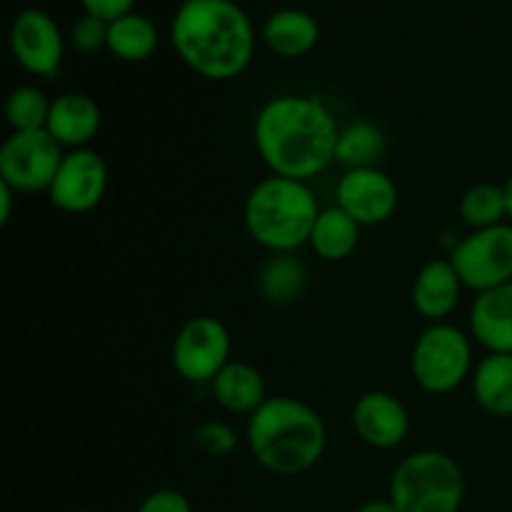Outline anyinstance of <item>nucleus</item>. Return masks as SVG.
<instances>
[{
  "label": "nucleus",
  "mask_w": 512,
  "mask_h": 512,
  "mask_svg": "<svg viewBox=\"0 0 512 512\" xmlns=\"http://www.w3.org/2000/svg\"><path fill=\"white\" fill-rule=\"evenodd\" d=\"M335 198L358 225L385 223L400 203L398 185L380 168L348 170L335 188Z\"/></svg>",
  "instance_id": "obj_12"
},
{
  "label": "nucleus",
  "mask_w": 512,
  "mask_h": 512,
  "mask_svg": "<svg viewBox=\"0 0 512 512\" xmlns=\"http://www.w3.org/2000/svg\"><path fill=\"white\" fill-rule=\"evenodd\" d=\"M320 215L318 198L308 183L293 178H265L245 200V225L253 240L273 253H293L310 243Z\"/></svg>",
  "instance_id": "obj_4"
},
{
  "label": "nucleus",
  "mask_w": 512,
  "mask_h": 512,
  "mask_svg": "<svg viewBox=\"0 0 512 512\" xmlns=\"http://www.w3.org/2000/svg\"><path fill=\"white\" fill-rule=\"evenodd\" d=\"M63 158V145L48 130L10 133L0 148V180L15 193L50 190Z\"/></svg>",
  "instance_id": "obj_7"
},
{
  "label": "nucleus",
  "mask_w": 512,
  "mask_h": 512,
  "mask_svg": "<svg viewBox=\"0 0 512 512\" xmlns=\"http://www.w3.org/2000/svg\"><path fill=\"white\" fill-rule=\"evenodd\" d=\"M193 440L203 453L215 455V458H225V455H230L238 448V435H235V430L225 423H215V420L200 425L195 430Z\"/></svg>",
  "instance_id": "obj_26"
},
{
  "label": "nucleus",
  "mask_w": 512,
  "mask_h": 512,
  "mask_svg": "<svg viewBox=\"0 0 512 512\" xmlns=\"http://www.w3.org/2000/svg\"><path fill=\"white\" fill-rule=\"evenodd\" d=\"M338 123L313 95H278L255 118V145L273 175L308 183L335 160Z\"/></svg>",
  "instance_id": "obj_1"
},
{
  "label": "nucleus",
  "mask_w": 512,
  "mask_h": 512,
  "mask_svg": "<svg viewBox=\"0 0 512 512\" xmlns=\"http://www.w3.org/2000/svg\"><path fill=\"white\" fill-rule=\"evenodd\" d=\"M458 270L450 260H430L420 268L413 283V305L430 323H443L460 303Z\"/></svg>",
  "instance_id": "obj_15"
},
{
  "label": "nucleus",
  "mask_w": 512,
  "mask_h": 512,
  "mask_svg": "<svg viewBox=\"0 0 512 512\" xmlns=\"http://www.w3.org/2000/svg\"><path fill=\"white\" fill-rule=\"evenodd\" d=\"M138 512H193V508H190V500L185 498L180 490L163 488L150 493L148 498L140 503Z\"/></svg>",
  "instance_id": "obj_28"
},
{
  "label": "nucleus",
  "mask_w": 512,
  "mask_h": 512,
  "mask_svg": "<svg viewBox=\"0 0 512 512\" xmlns=\"http://www.w3.org/2000/svg\"><path fill=\"white\" fill-rule=\"evenodd\" d=\"M13 195L15 190L0 180V225L10 223V215H13Z\"/></svg>",
  "instance_id": "obj_30"
},
{
  "label": "nucleus",
  "mask_w": 512,
  "mask_h": 512,
  "mask_svg": "<svg viewBox=\"0 0 512 512\" xmlns=\"http://www.w3.org/2000/svg\"><path fill=\"white\" fill-rule=\"evenodd\" d=\"M463 498V470L440 450L408 455L390 480V500L398 512H460Z\"/></svg>",
  "instance_id": "obj_5"
},
{
  "label": "nucleus",
  "mask_w": 512,
  "mask_h": 512,
  "mask_svg": "<svg viewBox=\"0 0 512 512\" xmlns=\"http://www.w3.org/2000/svg\"><path fill=\"white\" fill-rule=\"evenodd\" d=\"M360 228L363 225L355 223L340 205L320 210L318 220L310 233V248L315 255H320L328 263H338V260L350 258L360 243Z\"/></svg>",
  "instance_id": "obj_20"
},
{
  "label": "nucleus",
  "mask_w": 512,
  "mask_h": 512,
  "mask_svg": "<svg viewBox=\"0 0 512 512\" xmlns=\"http://www.w3.org/2000/svg\"><path fill=\"white\" fill-rule=\"evenodd\" d=\"M305 288V265L290 253H280L260 273V293L268 303H293Z\"/></svg>",
  "instance_id": "obj_23"
},
{
  "label": "nucleus",
  "mask_w": 512,
  "mask_h": 512,
  "mask_svg": "<svg viewBox=\"0 0 512 512\" xmlns=\"http://www.w3.org/2000/svg\"><path fill=\"white\" fill-rule=\"evenodd\" d=\"M170 43L203 78L233 80L253 60L255 28L233 0H183L170 23Z\"/></svg>",
  "instance_id": "obj_2"
},
{
  "label": "nucleus",
  "mask_w": 512,
  "mask_h": 512,
  "mask_svg": "<svg viewBox=\"0 0 512 512\" xmlns=\"http://www.w3.org/2000/svg\"><path fill=\"white\" fill-rule=\"evenodd\" d=\"M460 215L475 230L493 228L508 218V203H505V190L493 183L473 185L460 200Z\"/></svg>",
  "instance_id": "obj_25"
},
{
  "label": "nucleus",
  "mask_w": 512,
  "mask_h": 512,
  "mask_svg": "<svg viewBox=\"0 0 512 512\" xmlns=\"http://www.w3.org/2000/svg\"><path fill=\"white\" fill-rule=\"evenodd\" d=\"M80 512H98V510H80Z\"/></svg>",
  "instance_id": "obj_33"
},
{
  "label": "nucleus",
  "mask_w": 512,
  "mask_h": 512,
  "mask_svg": "<svg viewBox=\"0 0 512 512\" xmlns=\"http://www.w3.org/2000/svg\"><path fill=\"white\" fill-rule=\"evenodd\" d=\"M503 190H505V203H508V218L512 220V175L508 180H505Z\"/></svg>",
  "instance_id": "obj_32"
},
{
  "label": "nucleus",
  "mask_w": 512,
  "mask_h": 512,
  "mask_svg": "<svg viewBox=\"0 0 512 512\" xmlns=\"http://www.w3.org/2000/svg\"><path fill=\"white\" fill-rule=\"evenodd\" d=\"M85 13L95 15V18L113 23V20L123 18V15L133 13L135 0H80Z\"/></svg>",
  "instance_id": "obj_29"
},
{
  "label": "nucleus",
  "mask_w": 512,
  "mask_h": 512,
  "mask_svg": "<svg viewBox=\"0 0 512 512\" xmlns=\"http://www.w3.org/2000/svg\"><path fill=\"white\" fill-rule=\"evenodd\" d=\"M385 135L378 125L365 123H350L340 130L338 145H335V160L353 168H378L380 158L385 155Z\"/></svg>",
  "instance_id": "obj_22"
},
{
  "label": "nucleus",
  "mask_w": 512,
  "mask_h": 512,
  "mask_svg": "<svg viewBox=\"0 0 512 512\" xmlns=\"http://www.w3.org/2000/svg\"><path fill=\"white\" fill-rule=\"evenodd\" d=\"M358 512H398V508L393 505V500H368L365 505H360Z\"/></svg>",
  "instance_id": "obj_31"
},
{
  "label": "nucleus",
  "mask_w": 512,
  "mask_h": 512,
  "mask_svg": "<svg viewBox=\"0 0 512 512\" xmlns=\"http://www.w3.org/2000/svg\"><path fill=\"white\" fill-rule=\"evenodd\" d=\"M470 330L488 353H512V283L478 293L470 308Z\"/></svg>",
  "instance_id": "obj_16"
},
{
  "label": "nucleus",
  "mask_w": 512,
  "mask_h": 512,
  "mask_svg": "<svg viewBox=\"0 0 512 512\" xmlns=\"http://www.w3.org/2000/svg\"><path fill=\"white\" fill-rule=\"evenodd\" d=\"M48 95L35 85H20L5 100V118L13 133H28V130H45L50 118Z\"/></svg>",
  "instance_id": "obj_24"
},
{
  "label": "nucleus",
  "mask_w": 512,
  "mask_h": 512,
  "mask_svg": "<svg viewBox=\"0 0 512 512\" xmlns=\"http://www.w3.org/2000/svg\"><path fill=\"white\" fill-rule=\"evenodd\" d=\"M263 40L280 58H303L318 45L320 25L300 8H280L265 20Z\"/></svg>",
  "instance_id": "obj_17"
},
{
  "label": "nucleus",
  "mask_w": 512,
  "mask_h": 512,
  "mask_svg": "<svg viewBox=\"0 0 512 512\" xmlns=\"http://www.w3.org/2000/svg\"><path fill=\"white\" fill-rule=\"evenodd\" d=\"M473 365V345L460 328L433 323L415 340L410 370L415 383L433 395L453 393L460 388Z\"/></svg>",
  "instance_id": "obj_6"
},
{
  "label": "nucleus",
  "mask_w": 512,
  "mask_h": 512,
  "mask_svg": "<svg viewBox=\"0 0 512 512\" xmlns=\"http://www.w3.org/2000/svg\"><path fill=\"white\" fill-rule=\"evenodd\" d=\"M10 50L28 73L55 78L63 65L65 40L53 15L40 8H25L10 25Z\"/></svg>",
  "instance_id": "obj_10"
},
{
  "label": "nucleus",
  "mask_w": 512,
  "mask_h": 512,
  "mask_svg": "<svg viewBox=\"0 0 512 512\" xmlns=\"http://www.w3.org/2000/svg\"><path fill=\"white\" fill-rule=\"evenodd\" d=\"M108 25L105 20L95 18V15L83 13L70 28V40H73L75 50L80 53H98V50L108 48Z\"/></svg>",
  "instance_id": "obj_27"
},
{
  "label": "nucleus",
  "mask_w": 512,
  "mask_h": 512,
  "mask_svg": "<svg viewBox=\"0 0 512 512\" xmlns=\"http://www.w3.org/2000/svg\"><path fill=\"white\" fill-rule=\"evenodd\" d=\"M230 363V333L210 315L188 320L175 335L173 368L188 383H213Z\"/></svg>",
  "instance_id": "obj_9"
},
{
  "label": "nucleus",
  "mask_w": 512,
  "mask_h": 512,
  "mask_svg": "<svg viewBox=\"0 0 512 512\" xmlns=\"http://www.w3.org/2000/svg\"><path fill=\"white\" fill-rule=\"evenodd\" d=\"M160 33L150 18L128 13L108 25V50L125 63H143L158 50Z\"/></svg>",
  "instance_id": "obj_21"
},
{
  "label": "nucleus",
  "mask_w": 512,
  "mask_h": 512,
  "mask_svg": "<svg viewBox=\"0 0 512 512\" xmlns=\"http://www.w3.org/2000/svg\"><path fill=\"white\" fill-rule=\"evenodd\" d=\"M328 430L303 400L268 398L248 420V448L268 473L293 478L308 473L325 453Z\"/></svg>",
  "instance_id": "obj_3"
},
{
  "label": "nucleus",
  "mask_w": 512,
  "mask_h": 512,
  "mask_svg": "<svg viewBox=\"0 0 512 512\" xmlns=\"http://www.w3.org/2000/svg\"><path fill=\"white\" fill-rule=\"evenodd\" d=\"M473 395L485 413L512 418V353H488L473 370Z\"/></svg>",
  "instance_id": "obj_19"
},
{
  "label": "nucleus",
  "mask_w": 512,
  "mask_h": 512,
  "mask_svg": "<svg viewBox=\"0 0 512 512\" xmlns=\"http://www.w3.org/2000/svg\"><path fill=\"white\" fill-rule=\"evenodd\" d=\"M103 125L100 105L90 95L70 90L58 95L50 105V118L45 130L58 140L63 148H85L98 135Z\"/></svg>",
  "instance_id": "obj_14"
},
{
  "label": "nucleus",
  "mask_w": 512,
  "mask_h": 512,
  "mask_svg": "<svg viewBox=\"0 0 512 512\" xmlns=\"http://www.w3.org/2000/svg\"><path fill=\"white\" fill-rule=\"evenodd\" d=\"M353 428L360 440L373 448H398L410 430V418L405 405L385 390L360 395L353 405Z\"/></svg>",
  "instance_id": "obj_13"
},
{
  "label": "nucleus",
  "mask_w": 512,
  "mask_h": 512,
  "mask_svg": "<svg viewBox=\"0 0 512 512\" xmlns=\"http://www.w3.org/2000/svg\"><path fill=\"white\" fill-rule=\"evenodd\" d=\"M450 263L475 293L512 283V225L500 223L470 233L455 245Z\"/></svg>",
  "instance_id": "obj_8"
},
{
  "label": "nucleus",
  "mask_w": 512,
  "mask_h": 512,
  "mask_svg": "<svg viewBox=\"0 0 512 512\" xmlns=\"http://www.w3.org/2000/svg\"><path fill=\"white\" fill-rule=\"evenodd\" d=\"M108 190V165L100 153L75 148L60 163L58 175L48 190L50 203L63 213H90L98 208Z\"/></svg>",
  "instance_id": "obj_11"
},
{
  "label": "nucleus",
  "mask_w": 512,
  "mask_h": 512,
  "mask_svg": "<svg viewBox=\"0 0 512 512\" xmlns=\"http://www.w3.org/2000/svg\"><path fill=\"white\" fill-rule=\"evenodd\" d=\"M213 395L228 413L253 415L265 403V380L258 368L230 360L213 380Z\"/></svg>",
  "instance_id": "obj_18"
}]
</instances>
